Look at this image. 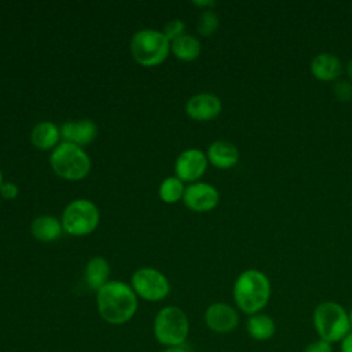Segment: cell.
I'll return each instance as SVG.
<instances>
[{"label":"cell","mask_w":352,"mask_h":352,"mask_svg":"<svg viewBox=\"0 0 352 352\" xmlns=\"http://www.w3.org/2000/svg\"><path fill=\"white\" fill-rule=\"evenodd\" d=\"M341 352H352V330L340 342Z\"/></svg>","instance_id":"27"},{"label":"cell","mask_w":352,"mask_h":352,"mask_svg":"<svg viewBox=\"0 0 352 352\" xmlns=\"http://www.w3.org/2000/svg\"><path fill=\"white\" fill-rule=\"evenodd\" d=\"M302 352H333V344H330L322 338H318V340L307 344Z\"/></svg>","instance_id":"25"},{"label":"cell","mask_w":352,"mask_h":352,"mask_svg":"<svg viewBox=\"0 0 352 352\" xmlns=\"http://www.w3.org/2000/svg\"><path fill=\"white\" fill-rule=\"evenodd\" d=\"M333 94L338 102L352 100V84L349 81H337L333 87Z\"/></svg>","instance_id":"24"},{"label":"cell","mask_w":352,"mask_h":352,"mask_svg":"<svg viewBox=\"0 0 352 352\" xmlns=\"http://www.w3.org/2000/svg\"><path fill=\"white\" fill-rule=\"evenodd\" d=\"M312 76L323 82H331L338 80L342 73V63L340 58L331 52H320L311 60Z\"/></svg>","instance_id":"13"},{"label":"cell","mask_w":352,"mask_h":352,"mask_svg":"<svg viewBox=\"0 0 352 352\" xmlns=\"http://www.w3.org/2000/svg\"><path fill=\"white\" fill-rule=\"evenodd\" d=\"M206 158L219 169H230L238 164L239 150L228 140H214L206 151Z\"/></svg>","instance_id":"15"},{"label":"cell","mask_w":352,"mask_h":352,"mask_svg":"<svg viewBox=\"0 0 352 352\" xmlns=\"http://www.w3.org/2000/svg\"><path fill=\"white\" fill-rule=\"evenodd\" d=\"M63 231L73 236H84L95 231L99 224V210L88 199H74L63 210L60 219Z\"/></svg>","instance_id":"7"},{"label":"cell","mask_w":352,"mask_h":352,"mask_svg":"<svg viewBox=\"0 0 352 352\" xmlns=\"http://www.w3.org/2000/svg\"><path fill=\"white\" fill-rule=\"evenodd\" d=\"M60 139V129L50 122V121H43L38 122L30 135V140L33 146L38 150H50L58 146Z\"/></svg>","instance_id":"17"},{"label":"cell","mask_w":352,"mask_h":352,"mask_svg":"<svg viewBox=\"0 0 352 352\" xmlns=\"http://www.w3.org/2000/svg\"><path fill=\"white\" fill-rule=\"evenodd\" d=\"M170 51V41L162 32L143 29L133 34L131 40V54L133 59L147 67L162 63Z\"/></svg>","instance_id":"6"},{"label":"cell","mask_w":352,"mask_h":352,"mask_svg":"<svg viewBox=\"0 0 352 352\" xmlns=\"http://www.w3.org/2000/svg\"><path fill=\"white\" fill-rule=\"evenodd\" d=\"M232 296L236 308L248 316L263 312L271 297V282L260 270H245L234 282Z\"/></svg>","instance_id":"2"},{"label":"cell","mask_w":352,"mask_h":352,"mask_svg":"<svg viewBox=\"0 0 352 352\" xmlns=\"http://www.w3.org/2000/svg\"><path fill=\"white\" fill-rule=\"evenodd\" d=\"M192 4L197 6V7L206 8V7H214L216 1H213V0H204V1H192Z\"/></svg>","instance_id":"29"},{"label":"cell","mask_w":352,"mask_h":352,"mask_svg":"<svg viewBox=\"0 0 352 352\" xmlns=\"http://www.w3.org/2000/svg\"><path fill=\"white\" fill-rule=\"evenodd\" d=\"M221 111V100L214 94L202 92L191 96L186 103V113L195 121H210Z\"/></svg>","instance_id":"12"},{"label":"cell","mask_w":352,"mask_h":352,"mask_svg":"<svg viewBox=\"0 0 352 352\" xmlns=\"http://www.w3.org/2000/svg\"><path fill=\"white\" fill-rule=\"evenodd\" d=\"M100 318L109 324H124L138 311V296L132 286L121 280H110L96 292Z\"/></svg>","instance_id":"1"},{"label":"cell","mask_w":352,"mask_h":352,"mask_svg":"<svg viewBox=\"0 0 352 352\" xmlns=\"http://www.w3.org/2000/svg\"><path fill=\"white\" fill-rule=\"evenodd\" d=\"M219 28V16L212 10H204L197 22V30L201 36H210Z\"/></svg>","instance_id":"22"},{"label":"cell","mask_w":352,"mask_h":352,"mask_svg":"<svg viewBox=\"0 0 352 352\" xmlns=\"http://www.w3.org/2000/svg\"><path fill=\"white\" fill-rule=\"evenodd\" d=\"M220 201L219 191L209 183L195 182L184 190L183 202L194 212L213 210Z\"/></svg>","instance_id":"10"},{"label":"cell","mask_w":352,"mask_h":352,"mask_svg":"<svg viewBox=\"0 0 352 352\" xmlns=\"http://www.w3.org/2000/svg\"><path fill=\"white\" fill-rule=\"evenodd\" d=\"M18 187H16V184H14V183H11V182H6V183H3V186L0 187V194H1V197L4 198V199H14V198H16V195H18Z\"/></svg>","instance_id":"26"},{"label":"cell","mask_w":352,"mask_h":352,"mask_svg":"<svg viewBox=\"0 0 352 352\" xmlns=\"http://www.w3.org/2000/svg\"><path fill=\"white\" fill-rule=\"evenodd\" d=\"M184 29H186V25L182 19H172L169 21L165 28H164V34L165 37L169 40V41H173L176 40L177 37L183 36L184 34Z\"/></svg>","instance_id":"23"},{"label":"cell","mask_w":352,"mask_h":352,"mask_svg":"<svg viewBox=\"0 0 352 352\" xmlns=\"http://www.w3.org/2000/svg\"><path fill=\"white\" fill-rule=\"evenodd\" d=\"M312 324L319 338L334 344L352 330L349 312L337 301H322L312 312Z\"/></svg>","instance_id":"3"},{"label":"cell","mask_w":352,"mask_h":352,"mask_svg":"<svg viewBox=\"0 0 352 352\" xmlns=\"http://www.w3.org/2000/svg\"><path fill=\"white\" fill-rule=\"evenodd\" d=\"M131 283L136 296L146 301L164 300L170 292L168 278L155 268H139L132 275Z\"/></svg>","instance_id":"8"},{"label":"cell","mask_w":352,"mask_h":352,"mask_svg":"<svg viewBox=\"0 0 352 352\" xmlns=\"http://www.w3.org/2000/svg\"><path fill=\"white\" fill-rule=\"evenodd\" d=\"M208 158L199 148L184 150L175 162L176 177L182 182L195 183L206 170Z\"/></svg>","instance_id":"11"},{"label":"cell","mask_w":352,"mask_h":352,"mask_svg":"<svg viewBox=\"0 0 352 352\" xmlns=\"http://www.w3.org/2000/svg\"><path fill=\"white\" fill-rule=\"evenodd\" d=\"M161 352H190V349L186 345H179V346H168Z\"/></svg>","instance_id":"28"},{"label":"cell","mask_w":352,"mask_h":352,"mask_svg":"<svg viewBox=\"0 0 352 352\" xmlns=\"http://www.w3.org/2000/svg\"><path fill=\"white\" fill-rule=\"evenodd\" d=\"M32 234L40 242H52L58 239L63 231L62 223L54 216H40L32 223Z\"/></svg>","instance_id":"18"},{"label":"cell","mask_w":352,"mask_h":352,"mask_svg":"<svg viewBox=\"0 0 352 352\" xmlns=\"http://www.w3.org/2000/svg\"><path fill=\"white\" fill-rule=\"evenodd\" d=\"M246 331L256 341H268L275 336L276 324L272 316L264 312L250 315L246 320Z\"/></svg>","instance_id":"16"},{"label":"cell","mask_w":352,"mask_h":352,"mask_svg":"<svg viewBox=\"0 0 352 352\" xmlns=\"http://www.w3.org/2000/svg\"><path fill=\"white\" fill-rule=\"evenodd\" d=\"M3 186V175H1V170H0V187Z\"/></svg>","instance_id":"32"},{"label":"cell","mask_w":352,"mask_h":352,"mask_svg":"<svg viewBox=\"0 0 352 352\" xmlns=\"http://www.w3.org/2000/svg\"><path fill=\"white\" fill-rule=\"evenodd\" d=\"M184 184L180 179L177 177H166L158 190L160 198L165 202V204H175L180 199H183L184 195Z\"/></svg>","instance_id":"21"},{"label":"cell","mask_w":352,"mask_h":352,"mask_svg":"<svg viewBox=\"0 0 352 352\" xmlns=\"http://www.w3.org/2000/svg\"><path fill=\"white\" fill-rule=\"evenodd\" d=\"M346 74H348V77L352 80V59L348 62V65H346Z\"/></svg>","instance_id":"30"},{"label":"cell","mask_w":352,"mask_h":352,"mask_svg":"<svg viewBox=\"0 0 352 352\" xmlns=\"http://www.w3.org/2000/svg\"><path fill=\"white\" fill-rule=\"evenodd\" d=\"M50 164L58 176L70 182L84 179L91 170V160L82 147L69 142H62L54 148Z\"/></svg>","instance_id":"4"},{"label":"cell","mask_w":352,"mask_h":352,"mask_svg":"<svg viewBox=\"0 0 352 352\" xmlns=\"http://www.w3.org/2000/svg\"><path fill=\"white\" fill-rule=\"evenodd\" d=\"M110 274V267L106 258L98 256L94 257L88 261L85 271H84V278L85 283L91 290H99L107 283V278Z\"/></svg>","instance_id":"19"},{"label":"cell","mask_w":352,"mask_h":352,"mask_svg":"<svg viewBox=\"0 0 352 352\" xmlns=\"http://www.w3.org/2000/svg\"><path fill=\"white\" fill-rule=\"evenodd\" d=\"M153 331L155 340L165 346L184 345L190 331L188 318L179 307H164L155 315Z\"/></svg>","instance_id":"5"},{"label":"cell","mask_w":352,"mask_h":352,"mask_svg":"<svg viewBox=\"0 0 352 352\" xmlns=\"http://www.w3.org/2000/svg\"><path fill=\"white\" fill-rule=\"evenodd\" d=\"M98 135V126L92 120H80L76 122H65L60 126V136L65 142L77 144L80 147L89 144Z\"/></svg>","instance_id":"14"},{"label":"cell","mask_w":352,"mask_h":352,"mask_svg":"<svg viewBox=\"0 0 352 352\" xmlns=\"http://www.w3.org/2000/svg\"><path fill=\"white\" fill-rule=\"evenodd\" d=\"M170 51L177 59L183 62H191L199 56L201 43L194 36L183 34L170 43Z\"/></svg>","instance_id":"20"},{"label":"cell","mask_w":352,"mask_h":352,"mask_svg":"<svg viewBox=\"0 0 352 352\" xmlns=\"http://www.w3.org/2000/svg\"><path fill=\"white\" fill-rule=\"evenodd\" d=\"M349 320H351V329H352V309L349 311Z\"/></svg>","instance_id":"31"},{"label":"cell","mask_w":352,"mask_h":352,"mask_svg":"<svg viewBox=\"0 0 352 352\" xmlns=\"http://www.w3.org/2000/svg\"><path fill=\"white\" fill-rule=\"evenodd\" d=\"M204 320L209 330L219 334H226L238 327L239 314L227 302H213L205 309Z\"/></svg>","instance_id":"9"}]
</instances>
